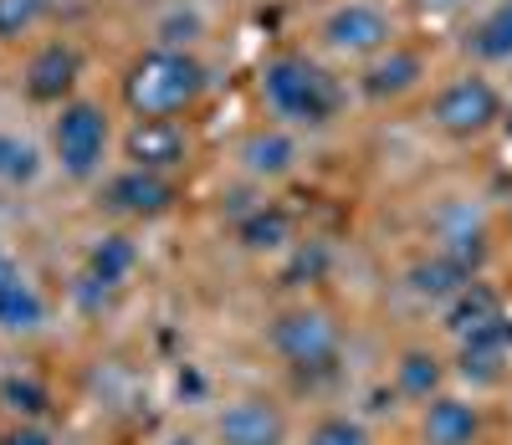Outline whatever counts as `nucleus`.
Segmentation results:
<instances>
[{"label":"nucleus","mask_w":512,"mask_h":445,"mask_svg":"<svg viewBox=\"0 0 512 445\" xmlns=\"http://www.w3.org/2000/svg\"><path fill=\"white\" fill-rule=\"evenodd\" d=\"M200 93H205V67L180 47H159L139 57L123 77V103L134 108V118H175L195 108Z\"/></svg>","instance_id":"obj_1"},{"label":"nucleus","mask_w":512,"mask_h":445,"mask_svg":"<svg viewBox=\"0 0 512 445\" xmlns=\"http://www.w3.org/2000/svg\"><path fill=\"white\" fill-rule=\"evenodd\" d=\"M262 98H267L272 118H282L292 128H323L338 113L333 77L308 57H272L262 72Z\"/></svg>","instance_id":"obj_2"},{"label":"nucleus","mask_w":512,"mask_h":445,"mask_svg":"<svg viewBox=\"0 0 512 445\" xmlns=\"http://www.w3.org/2000/svg\"><path fill=\"white\" fill-rule=\"evenodd\" d=\"M338 323L328 307L318 302H292L272 318L267 328V348L292 369V374H328L338 364Z\"/></svg>","instance_id":"obj_3"},{"label":"nucleus","mask_w":512,"mask_h":445,"mask_svg":"<svg viewBox=\"0 0 512 445\" xmlns=\"http://www.w3.org/2000/svg\"><path fill=\"white\" fill-rule=\"evenodd\" d=\"M52 154L62 174L72 180H93L108 159V113L98 103H62L52 123Z\"/></svg>","instance_id":"obj_4"},{"label":"nucleus","mask_w":512,"mask_h":445,"mask_svg":"<svg viewBox=\"0 0 512 445\" xmlns=\"http://www.w3.org/2000/svg\"><path fill=\"white\" fill-rule=\"evenodd\" d=\"M497 118H502V93L477 72L446 82L436 93V103H431V123L446 133V139H482Z\"/></svg>","instance_id":"obj_5"},{"label":"nucleus","mask_w":512,"mask_h":445,"mask_svg":"<svg viewBox=\"0 0 512 445\" xmlns=\"http://www.w3.org/2000/svg\"><path fill=\"white\" fill-rule=\"evenodd\" d=\"M216 445H287V415L267 394H241L216 415Z\"/></svg>","instance_id":"obj_6"},{"label":"nucleus","mask_w":512,"mask_h":445,"mask_svg":"<svg viewBox=\"0 0 512 445\" xmlns=\"http://www.w3.org/2000/svg\"><path fill=\"white\" fill-rule=\"evenodd\" d=\"M323 36L333 52H349V57H374L390 47V16L369 0H349V6H338L328 21H323Z\"/></svg>","instance_id":"obj_7"},{"label":"nucleus","mask_w":512,"mask_h":445,"mask_svg":"<svg viewBox=\"0 0 512 445\" xmlns=\"http://www.w3.org/2000/svg\"><path fill=\"white\" fill-rule=\"evenodd\" d=\"M103 205L113 215H128V220H154V215H164L169 205H175V185L154 169L128 164L123 174H113V180L103 185Z\"/></svg>","instance_id":"obj_8"},{"label":"nucleus","mask_w":512,"mask_h":445,"mask_svg":"<svg viewBox=\"0 0 512 445\" xmlns=\"http://www.w3.org/2000/svg\"><path fill=\"white\" fill-rule=\"evenodd\" d=\"M512 364V318H492L482 323L477 333L456 338V374L461 379H477V384H492L502 379V369Z\"/></svg>","instance_id":"obj_9"},{"label":"nucleus","mask_w":512,"mask_h":445,"mask_svg":"<svg viewBox=\"0 0 512 445\" xmlns=\"http://www.w3.org/2000/svg\"><path fill=\"white\" fill-rule=\"evenodd\" d=\"M185 149H190V139L175 118H134V128L123 133V154L134 169L164 174V169L185 164Z\"/></svg>","instance_id":"obj_10"},{"label":"nucleus","mask_w":512,"mask_h":445,"mask_svg":"<svg viewBox=\"0 0 512 445\" xmlns=\"http://www.w3.org/2000/svg\"><path fill=\"white\" fill-rule=\"evenodd\" d=\"M482 440V405L461 394H436L420 405V445H477Z\"/></svg>","instance_id":"obj_11"},{"label":"nucleus","mask_w":512,"mask_h":445,"mask_svg":"<svg viewBox=\"0 0 512 445\" xmlns=\"http://www.w3.org/2000/svg\"><path fill=\"white\" fill-rule=\"evenodd\" d=\"M482 272L472 261H461V256H451V251H431V256H420V261H410V272H405V287L420 297V302H436V307H446L456 292H466Z\"/></svg>","instance_id":"obj_12"},{"label":"nucleus","mask_w":512,"mask_h":445,"mask_svg":"<svg viewBox=\"0 0 512 445\" xmlns=\"http://www.w3.org/2000/svg\"><path fill=\"white\" fill-rule=\"evenodd\" d=\"M420 77H425V62L415 52H405V47H390V52H379L364 67L359 87H364V98H374V103H395V98L415 93Z\"/></svg>","instance_id":"obj_13"},{"label":"nucleus","mask_w":512,"mask_h":445,"mask_svg":"<svg viewBox=\"0 0 512 445\" xmlns=\"http://www.w3.org/2000/svg\"><path fill=\"white\" fill-rule=\"evenodd\" d=\"M77 52L62 47V41H52V47H41L31 62H26V93L36 103H62L72 93V82H77Z\"/></svg>","instance_id":"obj_14"},{"label":"nucleus","mask_w":512,"mask_h":445,"mask_svg":"<svg viewBox=\"0 0 512 445\" xmlns=\"http://www.w3.org/2000/svg\"><path fill=\"white\" fill-rule=\"evenodd\" d=\"M446 359L436 348H405L395 364V394L410 399V405H431L436 394H446Z\"/></svg>","instance_id":"obj_15"},{"label":"nucleus","mask_w":512,"mask_h":445,"mask_svg":"<svg viewBox=\"0 0 512 445\" xmlns=\"http://www.w3.org/2000/svg\"><path fill=\"white\" fill-rule=\"evenodd\" d=\"M292 164H297V144L287 128H256L241 139V169L251 180H282V174H292Z\"/></svg>","instance_id":"obj_16"},{"label":"nucleus","mask_w":512,"mask_h":445,"mask_svg":"<svg viewBox=\"0 0 512 445\" xmlns=\"http://www.w3.org/2000/svg\"><path fill=\"white\" fill-rule=\"evenodd\" d=\"M507 307H502V292L492 287V282H472L466 292H456L446 307H441V328L451 333V338H466V333H477L482 323H492V318H502Z\"/></svg>","instance_id":"obj_17"},{"label":"nucleus","mask_w":512,"mask_h":445,"mask_svg":"<svg viewBox=\"0 0 512 445\" xmlns=\"http://www.w3.org/2000/svg\"><path fill=\"white\" fill-rule=\"evenodd\" d=\"M134 266H139V246L128 241V236H118V231H108V236L93 241L88 266H82V282L113 292V287H123L128 277H134Z\"/></svg>","instance_id":"obj_18"},{"label":"nucleus","mask_w":512,"mask_h":445,"mask_svg":"<svg viewBox=\"0 0 512 445\" xmlns=\"http://www.w3.org/2000/svg\"><path fill=\"white\" fill-rule=\"evenodd\" d=\"M47 323V297L36 292V282L21 272L16 282L0 287V333L6 338H31Z\"/></svg>","instance_id":"obj_19"},{"label":"nucleus","mask_w":512,"mask_h":445,"mask_svg":"<svg viewBox=\"0 0 512 445\" xmlns=\"http://www.w3.org/2000/svg\"><path fill=\"white\" fill-rule=\"evenodd\" d=\"M236 241L246 251H282L292 246V215L282 205H256L251 215L236 220Z\"/></svg>","instance_id":"obj_20"},{"label":"nucleus","mask_w":512,"mask_h":445,"mask_svg":"<svg viewBox=\"0 0 512 445\" xmlns=\"http://www.w3.org/2000/svg\"><path fill=\"white\" fill-rule=\"evenodd\" d=\"M466 47H472V57H482V62H512V0H497V6L472 26Z\"/></svg>","instance_id":"obj_21"},{"label":"nucleus","mask_w":512,"mask_h":445,"mask_svg":"<svg viewBox=\"0 0 512 445\" xmlns=\"http://www.w3.org/2000/svg\"><path fill=\"white\" fill-rule=\"evenodd\" d=\"M41 174V154L36 144H26L21 133H0V185L6 190H21Z\"/></svg>","instance_id":"obj_22"},{"label":"nucleus","mask_w":512,"mask_h":445,"mask_svg":"<svg viewBox=\"0 0 512 445\" xmlns=\"http://www.w3.org/2000/svg\"><path fill=\"white\" fill-rule=\"evenodd\" d=\"M0 405H6L16 420H41L52 405V394L41 389L36 379H21V374H6L0 379Z\"/></svg>","instance_id":"obj_23"},{"label":"nucleus","mask_w":512,"mask_h":445,"mask_svg":"<svg viewBox=\"0 0 512 445\" xmlns=\"http://www.w3.org/2000/svg\"><path fill=\"white\" fill-rule=\"evenodd\" d=\"M303 445H369V425L354 415H318Z\"/></svg>","instance_id":"obj_24"},{"label":"nucleus","mask_w":512,"mask_h":445,"mask_svg":"<svg viewBox=\"0 0 512 445\" xmlns=\"http://www.w3.org/2000/svg\"><path fill=\"white\" fill-rule=\"evenodd\" d=\"M41 16H47V0H0V41L31 31Z\"/></svg>","instance_id":"obj_25"},{"label":"nucleus","mask_w":512,"mask_h":445,"mask_svg":"<svg viewBox=\"0 0 512 445\" xmlns=\"http://www.w3.org/2000/svg\"><path fill=\"white\" fill-rule=\"evenodd\" d=\"M0 445H52V430H41L36 420H21L16 430H6V440Z\"/></svg>","instance_id":"obj_26"}]
</instances>
